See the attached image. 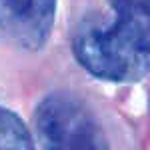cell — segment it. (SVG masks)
Returning <instances> with one entry per match:
<instances>
[{"label": "cell", "mask_w": 150, "mask_h": 150, "mask_svg": "<svg viewBox=\"0 0 150 150\" xmlns=\"http://www.w3.org/2000/svg\"><path fill=\"white\" fill-rule=\"evenodd\" d=\"M112 18L86 20L72 40L76 60L108 82H136L150 70V0H110Z\"/></svg>", "instance_id": "6da1fadb"}, {"label": "cell", "mask_w": 150, "mask_h": 150, "mask_svg": "<svg viewBox=\"0 0 150 150\" xmlns=\"http://www.w3.org/2000/svg\"><path fill=\"white\" fill-rule=\"evenodd\" d=\"M36 132L42 150H108L92 114L66 94H52L38 104Z\"/></svg>", "instance_id": "7a4b0ae2"}, {"label": "cell", "mask_w": 150, "mask_h": 150, "mask_svg": "<svg viewBox=\"0 0 150 150\" xmlns=\"http://www.w3.org/2000/svg\"><path fill=\"white\" fill-rule=\"evenodd\" d=\"M56 20V0H0V36L22 50H40Z\"/></svg>", "instance_id": "3957f363"}, {"label": "cell", "mask_w": 150, "mask_h": 150, "mask_svg": "<svg viewBox=\"0 0 150 150\" xmlns=\"http://www.w3.org/2000/svg\"><path fill=\"white\" fill-rule=\"evenodd\" d=\"M0 150H36L26 124L4 106H0Z\"/></svg>", "instance_id": "277c9868"}]
</instances>
